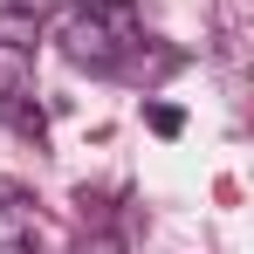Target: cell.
I'll return each mask as SVG.
<instances>
[{"instance_id": "obj_5", "label": "cell", "mask_w": 254, "mask_h": 254, "mask_svg": "<svg viewBox=\"0 0 254 254\" xmlns=\"http://www.w3.org/2000/svg\"><path fill=\"white\" fill-rule=\"evenodd\" d=\"M144 124L158 130V137H179V130H186V110H179V103H151V110H144Z\"/></svg>"}, {"instance_id": "obj_4", "label": "cell", "mask_w": 254, "mask_h": 254, "mask_svg": "<svg viewBox=\"0 0 254 254\" xmlns=\"http://www.w3.org/2000/svg\"><path fill=\"white\" fill-rule=\"evenodd\" d=\"M28 76H35V48H7L0 42V96L7 89H28Z\"/></svg>"}, {"instance_id": "obj_7", "label": "cell", "mask_w": 254, "mask_h": 254, "mask_svg": "<svg viewBox=\"0 0 254 254\" xmlns=\"http://www.w3.org/2000/svg\"><path fill=\"white\" fill-rule=\"evenodd\" d=\"M28 206V192H21V186H14V179H0V220H14V213Z\"/></svg>"}, {"instance_id": "obj_1", "label": "cell", "mask_w": 254, "mask_h": 254, "mask_svg": "<svg viewBox=\"0 0 254 254\" xmlns=\"http://www.w3.org/2000/svg\"><path fill=\"white\" fill-rule=\"evenodd\" d=\"M137 28H144V7L137 0H69L48 21L55 48L69 62H83V69H117L124 48L137 42Z\"/></svg>"}, {"instance_id": "obj_2", "label": "cell", "mask_w": 254, "mask_h": 254, "mask_svg": "<svg viewBox=\"0 0 254 254\" xmlns=\"http://www.w3.org/2000/svg\"><path fill=\"white\" fill-rule=\"evenodd\" d=\"M0 117L21 130V137H35V144L48 137V110H42V103H28V89H7V96H0Z\"/></svg>"}, {"instance_id": "obj_6", "label": "cell", "mask_w": 254, "mask_h": 254, "mask_svg": "<svg viewBox=\"0 0 254 254\" xmlns=\"http://www.w3.org/2000/svg\"><path fill=\"white\" fill-rule=\"evenodd\" d=\"M76 254H124V234L96 227V234H83V248H76Z\"/></svg>"}, {"instance_id": "obj_3", "label": "cell", "mask_w": 254, "mask_h": 254, "mask_svg": "<svg viewBox=\"0 0 254 254\" xmlns=\"http://www.w3.org/2000/svg\"><path fill=\"white\" fill-rule=\"evenodd\" d=\"M35 35H42V14L35 7H0V42L7 48H35Z\"/></svg>"}]
</instances>
